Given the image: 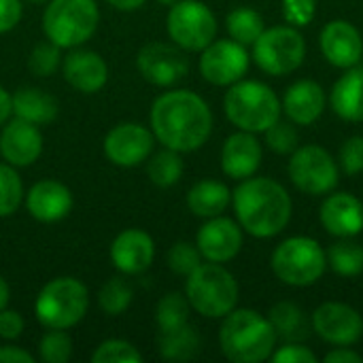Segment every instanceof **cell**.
<instances>
[{"instance_id": "7a4b0ae2", "label": "cell", "mask_w": 363, "mask_h": 363, "mask_svg": "<svg viewBox=\"0 0 363 363\" xmlns=\"http://www.w3.org/2000/svg\"><path fill=\"white\" fill-rule=\"evenodd\" d=\"M232 204L242 232L255 238L281 234L291 219V198L287 189L268 177H249L232 191Z\"/></svg>"}, {"instance_id": "6da1fadb", "label": "cell", "mask_w": 363, "mask_h": 363, "mask_svg": "<svg viewBox=\"0 0 363 363\" xmlns=\"http://www.w3.org/2000/svg\"><path fill=\"white\" fill-rule=\"evenodd\" d=\"M149 125L157 143L179 153H191L213 134V111L202 96L189 89H172L155 98Z\"/></svg>"}, {"instance_id": "52a82bcc", "label": "cell", "mask_w": 363, "mask_h": 363, "mask_svg": "<svg viewBox=\"0 0 363 363\" xmlns=\"http://www.w3.org/2000/svg\"><path fill=\"white\" fill-rule=\"evenodd\" d=\"M89 291L74 277L49 281L36 296L34 315L47 330H70L87 315Z\"/></svg>"}, {"instance_id": "f907efd6", "label": "cell", "mask_w": 363, "mask_h": 363, "mask_svg": "<svg viewBox=\"0 0 363 363\" xmlns=\"http://www.w3.org/2000/svg\"><path fill=\"white\" fill-rule=\"evenodd\" d=\"M9 300H11V287H9L6 279L0 274V311H4L9 306Z\"/></svg>"}, {"instance_id": "ab89813d", "label": "cell", "mask_w": 363, "mask_h": 363, "mask_svg": "<svg viewBox=\"0 0 363 363\" xmlns=\"http://www.w3.org/2000/svg\"><path fill=\"white\" fill-rule=\"evenodd\" d=\"M296 123L294 121H277L272 123L268 130H266V143L268 147L279 153V155H291L300 145V136H298V130L294 128Z\"/></svg>"}, {"instance_id": "836d02e7", "label": "cell", "mask_w": 363, "mask_h": 363, "mask_svg": "<svg viewBox=\"0 0 363 363\" xmlns=\"http://www.w3.org/2000/svg\"><path fill=\"white\" fill-rule=\"evenodd\" d=\"M134 291L130 283L123 277H111L100 289H98V306L108 317L123 315L132 304Z\"/></svg>"}, {"instance_id": "8fae6325", "label": "cell", "mask_w": 363, "mask_h": 363, "mask_svg": "<svg viewBox=\"0 0 363 363\" xmlns=\"http://www.w3.org/2000/svg\"><path fill=\"white\" fill-rule=\"evenodd\" d=\"M289 179L308 196H325L338 185V164L328 149L319 145H302L291 153Z\"/></svg>"}, {"instance_id": "5b68a950", "label": "cell", "mask_w": 363, "mask_h": 363, "mask_svg": "<svg viewBox=\"0 0 363 363\" xmlns=\"http://www.w3.org/2000/svg\"><path fill=\"white\" fill-rule=\"evenodd\" d=\"M191 311L206 319H223L238 304V283L223 264L202 262L185 281Z\"/></svg>"}, {"instance_id": "30bf717a", "label": "cell", "mask_w": 363, "mask_h": 363, "mask_svg": "<svg viewBox=\"0 0 363 363\" xmlns=\"http://www.w3.org/2000/svg\"><path fill=\"white\" fill-rule=\"evenodd\" d=\"M166 30L183 51H202L217 36V17L200 0H179L170 4Z\"/></svg>"}, {"instance_id": "60d3db41", "label": "cell", "mask_w": 363, "mask_h": 363, "mask_svg": "<svg viewBox=\"0 0 363 363\" xmlns=\"http://www.w3.org/2000/svg\"><path fill=\"white\" fill-rule=\"evenodd\" d=\"M340 168L349 177L363 172V136H351L342 143Z\"/></svg>"}, {"instance_id": "ac0fdd59", "label": "cell", "mask_w": 363, "mask_h": 363, "mask_svg": "<svg viewBox=\"0 0 363 363\" xmlns=\"http://www.w3.org/2000/svg\"><path fill=\"white\" fill-rule=\"evenodd\" d=\"M111 264L123 274L134 277L143 274L151 268L155 257V242L151 234L138 228H130L119 232L111 242Z\"/></svg>"}, {"instance_id": "2e32d148", "label": "cell", "mask_w": 363, "mask_h": 363, "mask_svg": "<svg viewBox=\"0 0 363 363\" xmlns=\"http://www.w3.org/2000/svg\"><path fill=\"white\" fill-rule=\"evenodd\" d=\"M245 242V234L238 221L230 217H211L196 234V247L202 253V259L225 264L232 262Z\"/></svg>"}, {"instance_id": "e0dca14e", "label": "cell", "mask_w": 363, "mask_h": 363, "mask_svg": "<svg viewBox=\"0 0 363 363\" xmlns=\"http://www.w3.org/2000/svg\"><path fill=\"white\" fill-rule=\"evenodd\" d=\"M43 145L40 128L19 117H11L0 130V155L15 168L32 166L43 155Z\"/></svg>"}, {"instance_id": "d6986e66", "label": "cell", "mask_w": 363, "mask_h": 363, "mask_svg": "<svg viewBox=\"0 0 363 363\" xmlns=\"http://www.w3.org/2000/svg\"><path fill=\"white\" fill-rule=\"evenodd\" d=\"M26 211L32 219L40 223H57L72 211V191L55 179H43L34 183L26 196Z\"/></svg>"}, {"instance_id": "816d5d0a", "label": "cell", "mask_w": 363, "mask_h": 363, "mask_svg": "<svg viewBox=\"0 0 363 363\" xmlns=\"http://www.w3.org/2000/svg\"><path fill=\"white\" fill-rule=\"evenodd\" d=\"M157 2H162V4H168V6H170V4H174V2H179V0H157Z\"/></svg>"}, {"instance_id": "681fc988", "label": "cell", "mask_w": 363, "mask_h": 363, "mask_svg": "<svg viewBox=\"0 0 363 363\" xmlns=\"http://www.w3.org/2000/svg\"><path fill=\"white\" fill-rule=\"evenodd\" d=\"M147 0H106L108 6L121 11V13H132V11H138L140 6H145Z\"/></svg>"}, {"instance_id": "c3c4849f", "label": "cell", "mask_w": 363, "mask_h": 363, "mask_svg": "<svg viewBox=\"0 0 363 363\" xmlns=\"http://www.w3.org/2000/svg\"><path fill=\"white\" fill-rule=\"evenodd\" d=\"M13 117V96L0 85V125H4Z\"/></svg>"}, {"instance_id": "d590c367", "label": "cell", "mask_w": 363, "mask_h": 363, "mask_svg": "<svg viewBox=\"0 0 363 363\" xmlns=\"http://www.w3.org/2000/svg\"><path fill=\"white\" fill-rule=\"evenodd\" d=\"M62 47H57L55 43L51 40H45V43H38L32 51H30V57H28V70L34 74V77H51L55 74L60 68H62Z\"/></svg>"}, {"instance_id": "7c38bea8", "label": "cell", "mask_w": 363, "mask_h": 363, "mask_svg": "<svg viewBox=\"0 0 363 363\" xmlns=\"http://www.w3.org/2000/svg\"><path fill=\"white\" fill-rule=\"evenodd\" d=\"M249 70V53L247 47L232 40H213L202 49L200 55V74L204 81L217 87H230L240 81Z\"/></svg>"}, {"instance_id": "1f68e13d", "label": "cell", "mask_w": 363, "mask_h": 363, "mask_svg": "<svg viewBox=\"0 0 363 363\" xmlns=\"http://www.w3.org/2000/svg\"><path fill=\"white\" fill-rule=\"evenodd\" d=\"M189 313H191V306H189L187 296L177 294V291L166 294L157 302V308H155V321H157L160 332H172V330L183 328L185 323H189Z\"/></svg>"}, {"instance_id": "83f0119b", "label": "cell", "mask_w": 363, "mask_h": 363, "mask_svg": "<svg viewBox=\"0 0 363 363\" xmlns=\"http://www.w3.org/2000/svg\"><path fill=\"white\" fill-rule=\"evenodd\" d=\"M200 334L189 323L172 332H160V355L166 362H189L200 353Z\"/></svg>"}, {"instance_id": "277c9868", "label": "cell", "mask_w": 363, "mask_h": 363, "mask_svg": "<svg viewBox=\"0 0 363 363\" xmlns=\"http://www.w3.org/2000/svg\"><path fill=\"white\" fill-rule=\"evenodd\" d=\"M223 108L228 119L245 132H266L272 123L281 119V100L270 85L262 81L240 79L230 85Z\"/></svg>"}, {"instance_id": "3957f363", "label": "cell", "mask_w": 363, "mask_h": 363, "mask_svg": "<svg viewBox=\"0 0 363 363\" xmlns=\"http://www.w3.org/2000/svg\"><path fill=\"white\" fill-rule=\"evenodd\" d=\"M279 334L270 319L253 308H234L223 317L219 347L234 363H259L272 357Z\"/></svg>"}, {"instance_id": "603a6c76", "label": "cell", "mask_w": 363, "mask_h": 363, "mask_svg": "<svg viewBox=\"0 0 363 363\" xmlns=\"http://www.w3.org/2000/svg\"><path fill=\"white\" fill-rule=\"evenodd\" d=\"M319 217L321 225L336 238H353L363 232V204L353 194L340 191L328 196Z\"/></svg>"}, {"instance_id": "7dc6e473", "label": "cell", "mask_w": 363, "mask_h": 363, "mask_svg": "<svg viewBox=\"0 0 363 363\" xmlns=\"http://www.w3.org/2000/svg\"><path fill=\"white\" fill-rule=\"evenodd\" d=\"M325 363H362V355L351 351L349 347H338L334 351H330L325 357H323Z\"/></svg>"}, {"instance_id": "8d00e7d4", "label": "cell", "mask_w": 363, "mask_h": 363, "mask_svg": "<svg viewBox=\"0 0 363 363\" xmlns=\"http://www.w3.org/2000/svg\"><path fill=\"white\" fill-rule=\"evenodd\" d=\"M38 355L45 363H68L72 357V338L66 330H47L40 338Z\"/></svg>"}, {"instance_id": "f1b7e54d", "label": "cell", "mask_w": 363, "mask_h": 363, "mask_svg": "<svg viewBox=\"0 0 363 363\" xmlns=\"http://www.w3.org/2000/svg\"><path fill=\"white\" fill-rule=\"evenodd\" d=\"M183 170H185V164H183L181 153L168 147H164L157 153H151L147 160V177L153 185L162 189L177 185L183 177Z\"/></svg>"}, {"instance_id": "f6af8a7d", "label": "cell", "mask_w": 363, "mask_h": 363, "mask_svg": "<svg viewBox=\"0 0 363 363\" xmlns=\"http://www.w3.org/2000/svg\"><path fill=\"white\" fill-rule=\"evenodd\" d=\"M23 4L21 0H0V34L15 30L21 21Z\"/></svg>"}, {"instance_id": "e575fe53", "label": "cell", "mask_w": 363, "mask_h": 363, "mask_svg": "<svg viewBox=\"0 0 363 363\" xmlns=\"http://www.w3.org/2000/svg\"><path fill=\"white\" fill-rule=\"evenodd\" d=\"M23 183L17 174V168L0 162V217H11L23 202Z\"/></svg>"}, {"instance_id": "ee69618b", "label": "cell", "mask_w": 363, "mask_h": 363, "mask_svg": "<svg viewBox=\"0 0 363 363\" xmlns=\"http://www.w3.org/2000/svg\"><path fill=\"white\" fill-rule=\"evenodd\" d=\"M26 330V321L17 311H11L9 306L0 311V338L4 340H17Z\"/></svg>"}, {"instance_id": "74e56055", "label": "cell", "mask_w": 363, "mask_h": 363, "mask_svg": "<svg viewBox=\"0 0 363 363\" xmlns=\"http://www.w3.org/2000/svg\"><path fill=\"white\" fill-rule=\"evenodd\" d=\"M166 264L168 268L179 274V277H189L200 264H202V253L200 249L194 245V242H187V240H179L174 242L168 253H166Z\"/></svg>"}, {"instance_id": "484cf974", "label": "cell", "mask_w": 363, "mask_h": 363, "mask_svg": "<svg viewBox=\"0 0 363 363\" xmlns=\"http://www.w3.org/2000/svg\"><path fill=\"white\" fill-rule=\"evenodd\" d=\"M11 96H13V117H19L34 125H47L60 113V104L55 96L47 94L40 87H21Z\"/></svg>"}, {"instance_id": "f5cc1de1", "label": "cell", "mask_w": 363, "mask_h": 363, "mask_svg": "<svg viewBox=\"0 0 363 363\" xmlns=\"http://www.w3.org/2000/svg\"><path fill=\"white\" fill-rule=\"evenodd\" d=\"M30 2H49V0H30Z\"/></svg>"}, {"instance_id": "d4e9b609", "label": "cell", "mask_w": 363, "mask_h": 363, "mask_svg": "<svg viewBox=\"0 0 363 363\" xmlns=\"http://www.w3.org/2000/svg\"><path fill=\"white\" fill-rule=\"evenodd\" d=\"M334 113L345 121H363V68H347L330 96Z\"/></svg>"}, {"instance_id": "ffe728a7", "label": "cell", "mask_w": 363, "mask_h": 363, "mask_svg": "<svg viewBox=\"0 0 363 363\" xmlns=\"http://www.w3.org/2000/svg\"><path fill=\"white\" fill-rule=\"evenodd\" d=\"M323 57L336 68H353L363 60V38L359 30L347 19L325 23L319 36Z\"/></svg>"}, {"instance_id": "cb8c5ba5", "label": "cell", "mask_w": 363, "mask_h": 363, "mask_svg": "<svg viewBox=\"0 0 363 363\" xmlns=\"http://www.w3.org/2000/svg\"><path fill=\"white\" fill-rule=\"evenodd\" d=\"M325 104H328L325 89L313 79L296 81L294 85L287 87L283 96V111L289 117V121H294L296 125L315 123L323 115Z\"/></svg>"}, {"instance_id": "7bdbcfd3", "label": "cell", "mask_w": 363, "mask_h": 363, "mask_svg": "<svg viewBox=\"0 0 363 363\" xmlns=\"http://www.w3.org/2000/svg\"><path fill=\"white\" fill-rule=\"evenodd\" d=\"M270 359L274 363H317V355L308 347L289 342L283 349L274 351Z\"/></svg>"}, {"instance_id": "9c48e42d", "label": "cell", "mask_w": 363, "mask_h": 363, "mask_svg": "<svg viewBox=\"0 0 363 363\" xmlns=\"http://www.w3.org/2000/svg\"><path fill=\"white\" fill-rule=\"evenodd\" d=\"M306 55L304 36L294 26L266 28L253 43L255 64L272 77H283L298 70Z\"/></svg>"}, {"instance_id": "9a60e30c", "label": "cell", "mask_w": 363, "mask_h": 363, "mask_svg": "<svg viewBox=\"0 0 363 363\" xmlns=\"http://www.w3.org/2000/svg\"><path fill=\"white\" fill-rule=\"evenodd\" d=\"M315 334L334 347H351L363 336L362 315L342 302H325L313 315Z\"/></svg>"}, {"instance_id": "5bb4252c", "label": "cell", "mask_w": 363, "mask_h": 363, "mask_svg": "<svg viewBox=\"0 0 363 363\" xmlns=\"http://www.w3.org/2000/svg\"><path fill=\"white\" fill-rule=\"evenodd\" d=\"M155 136L151 128L134 121L115 125L104 138V155L119 168H134L149 160L153 153Z\"/></svg>"}, {"instance_id": "ba28073f", "label": "cell", "mask_w": 363, "mask_h": 363, "mask_svg": "<svg viewBox=\"0 0 363 363\" xmlns=\"http://www.w3.org/2000/svg\"><path fill=\"white\" fill-rule=\"evenodd\" d=\"M270 264L281 283L291 287H308L325 274L328 257L315 238L291 236L274 249Z\"/></svg>"}, {"instance_id": "4fadbf2b", "label": "cell", "mask_w": 363, "mask_h": 363, "mask_svg": "<svg viewBox=\"0 0 363 363\" xmlns=\"http://www.w3.org/2000/svg\"><path fill=\"white\" fill-rule=\"evenodd\" d=\"M136 68L140 77L155 87H170L189 72V60L179 45L147 43L136 55Z\"/></svg>"}, {"instance_id": "f35d334b", "label": "cell", "mask_w": 363, "mask_h": 363, "mask_svg": "<svg viewBox=\"0 0 363 363\" xmlns=\"http://www.w3.org/2000/svg\"><path fill=\"white\" fill-rule=\"evenodd\" d=\"M94 363H140L143 355L140 351L128 342V340H119V338H111L104 340L96 347L94 355H91Z\"/></svg>"}, {"instance_id": "f546056e", "label": "cell", "mask_w": 363, "mask_h": 363, "mask_svg": "<svg viewBox=\"0 0 363 363\" xmlns=\"http://www.w3.org/2000/svg\"><path fill=\"white\" fill-rule=\"evenodd\" d=\"M225 28L230 32V38L245 47L253 45L266 30L264 17L251 6H238V9L230 11L225 17Z\"/></svg>"}, {"instance_id": "b9f144b4", "label": "cell", "mask_w": 363, "mask_h": 363, "mask_svg": "<svg viewBox=\"0 0 363 363\" xmlns=\"http://www.w3.org/2000/svg\"><path fill=\"white\" fill-rule=\"evenodd\" d=\"M317 13V0H283V17L287 23L308 26Z\"/></svg>"}, {"instance_id": "d6a6232c", "label": "cell", "mask_w": 363, "mask_h": 363, "mask_svg": "<svg viewBox=\"0 0 363 363\" xmlns=\"http://www.w3.org/2000/svg\"><path fill=\"white\" fill-rule=\"evenodd\" d=\"M268 319H270L272 328L277 330V334L283 336L285 340H296V338H304L306 336L304 313L294 302H279V304H274L270 315H268Z\"/></svg>"}, {"instance_id": "44dd1931", "label": "cell", "mask_w": 363, "mask_h": 363, "mask_svg": "<svg viewBox=\"0 0 363 363\" xmlns=\"http://www.w3.org/2000/svg\"><path fill=\"white\" fill-rule=\"evenodd\" d=\"M62 77L64 81L81 91V94H98L106 81H108V66L104 57L91 49H81L74 47L68 55L62 60Z\"/></svg>"}, {"instance_id": "bcb514c9", "label": "cell", "mask_w": 363, "mask_h": 363, "mask_svg": "<svg viewBox=\"0 0 363 363\" xmlns=\"http://www.w3.org/2000/svg\"><path fill=\"white\" fill-rule=\"evenodd\" d=\"M0 363H34V357L21 347H0Z\"/></svg>"}, {"instance_id": "4dcf8cb0", "label": "cell", "mask_w": 363, "mask_h": 363, "mask_svg": "<svg viewBox=\"0 0 363 363\" xmlns=\"http://www.w3.org/2000/svg\"><path fill=\"white\" fill-rule=\"evenodd\" d=\"M325 257L328 266H332V270L340 277L353 279L363 272V247L351 238H340L334 242L325 251Z\"/></svg>"}, {"instance_id": "4316f807", "label": "cell", "mask_w": 363, "mask_h": 363, "mask_svg": "<svg viewBox=\"0 0 363 363\" xmlns=\"http://www.w3.org/2000/svg\"><path fill=\"white\" fill-rule=\"evenodd\" d=\"M230 202H232V191L228 189V185L213 179L198 181L187 194V208L202 219L223 215Z\"/></svg>"}, {"instance_id": "8992f818", "label": "cell", "mask_w": 363, "mask_h": 363, "mask_svg": "<svg viewBox=\"0 0 363 363\" xmlns=\"http://www.w3.org/2000/svg\"><path fill=\"white\" fill-rule=\"evenodd\" d=\"M100 9L96 0H49L43 13L45 38L62 49L85 45L98 30Z\"/></svg>"}, {"instance_id": "7402d4cb", "label": "cell", "mask_w": 363, "mask_h": 363, "mask_svg": "<svg viewBox=\"0 0 363 363\" xmlns=\"http://www.w3.org/2000/svg\"><path fill=\"white\" fill-rule=\"evenodd\" d=\"M264 149L253 132H236L225 138L221 149V170L234 181H245L253 177L262 166Z\"/></svg>"}]
</instances>
